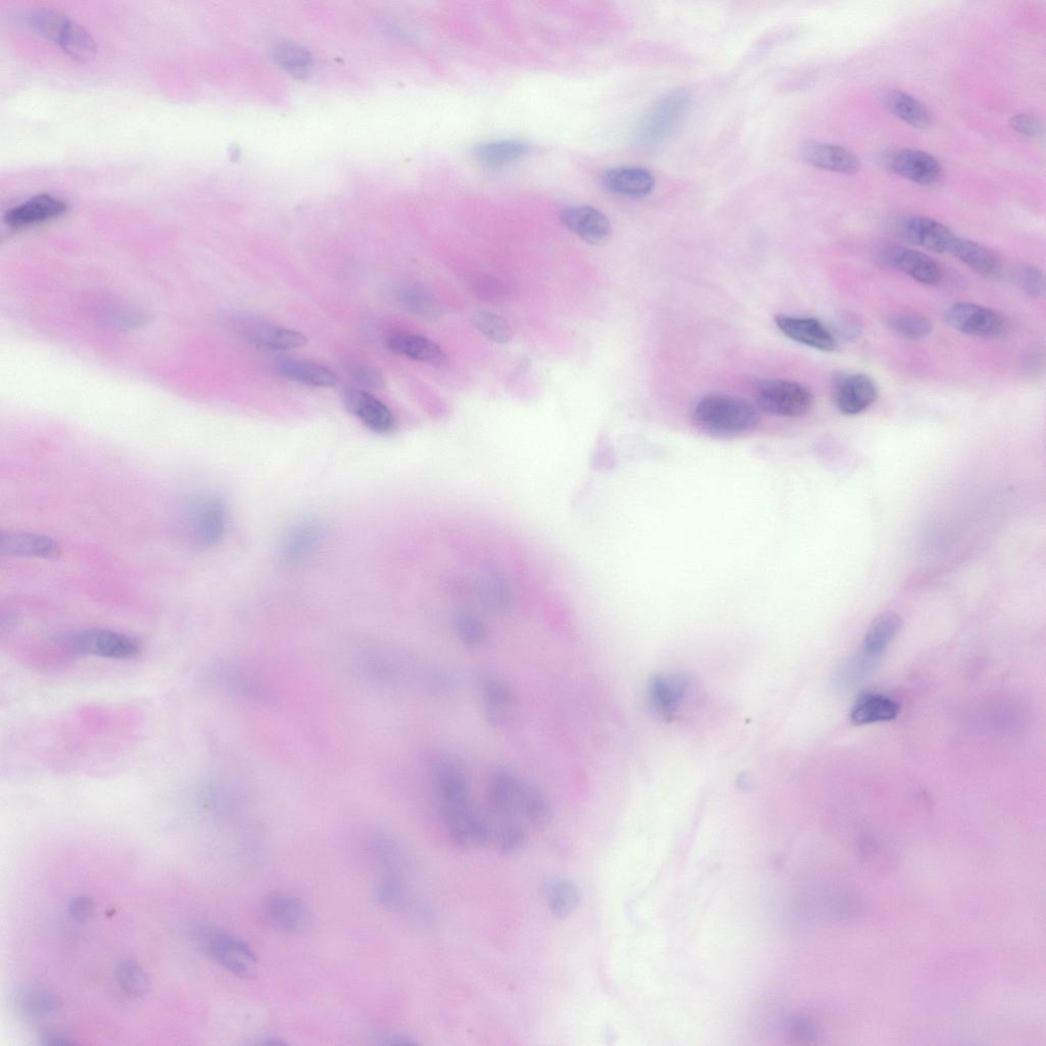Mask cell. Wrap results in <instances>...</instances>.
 Instances as JSON below:
<instances>
[{
	"label": "cell",
	"mask_w": 1046,
	"mask_h": 1046,
	"mask_svg": "<svg viewBox=\"0 0 1046 1046\" xmlns=\"http://www.w3.org/2000/svg\"><path fill=\"white\" fill-rule=\"evenodd\" d=\"M522 780L506 771L498 770L490 781V799L495 812L504 818L520 813Z\"/></svg>",
	"instance_id": "cell-27"
},
{
	"label": "cell",
	"mask_w": 1046,
	"mask_h": 1046,
	"mask_svg": "<svg viewBox=\"0 0 1046 1046\" xmlns=\"http://www.w3.org/2000/svg\"><path fill=\"white\" fill-rule=\"evenodd\" d=\"M889 328L900 338L920 341L928 338L933 331L932 321L922 314L898 313L889 317Z\"/></svg>",
	"instance_id": "cell-38"
},
{
	"label": "cell",
	"mask_w": 1046,
	"mask_h": 1046,
	"mask_svg": "<svg viewBox=\"0 0 1046 1046\" xmlns=\"http://www.w3.org/2000/svg\"><path fill=\"white\" fill-rule=\"evenodd\" d=\"M833 391L838 410L847 416L863 413L875 404L879 397L875 380L863 373L839 376L835 380Z\"/></svg>",
	"instance_id": "cell-10"
},
{
	"label": "cell",
	"mask_w": 1046,
	"mask_h": 1046,
	"mask_svg": "<svg viewBox=\"0 0 1046 1046\" xmlns=\"http://www.w3.org/2000/svg\"><path fill=\"white\" fill-rule=\"evenodd\" d=\"M58 44L69 56L80 61L93 58L97 52L92 36L74 20L70 21Z\"/></svg>",
	"instance_id": "cell-39"
},
{
	"label": "cell",
	"mask_w": 1046,
	"mask_h": 1046,
	"mask_svg": "<svg viewBox=\"0 0 1046 1046\" xmlns=\"http://www.w3.org/2000/svg\"><path fill=\"white\" fill-rule=\"evenodd\" d=\"M265 916L273 928L284 933L306 932L312 924V915L306 903L287 894L270 897L266 902Z\"/></svg>",
	"instance_id": "cell-14"
},
{
	"label": "cell",
	"mask_w": 1046,
	"mask_h": 1046,
	"mask_svg": "<svg viewBox=\"0 0 1046 1046\" xmlns=\"http://www.w3.org/2000/svg\"><path fill=\"white\" fill-rule=\"evenodd\" d=\"M370 851L377 865L389 872L399 871L403 867V853L399 845L388 836L373 837L370 842Z\"/></svg>",
	"instance_id": "cell-41"
},
{
	"label": "cell",
	"mask_w": 1046,
	"mask_h": 1046,
	"mask_svg": "<svg viewBox=\"0 0 1046 1046\" xmlns=\"http://www.w3.org/2000/svg\"><path fill=\"white\" fill-rule=\"evenodd\" d=\"M838 334L846 340H857L862 334L861 325L853 319H844L838 323Z\"/></svg>",
	"instance_id": "cell-54"
},
{
	"label": "cell",
	"mask_w": 1046,
	"mask_h": 1046,
	"mask_svg": "<svg viewBox=\"0 0 1046 1046\" xmlns=\"http://www.w3.org/2000/svg\"><path fill=\"white\" fill-rule=\"evenodd\" d=\"M111 321L115 325L121 328H135L142 324H145L147 318L138 312L133 311H120L110 315Z\"/></svg>",
	"instance_id": "cell-53"
},
{
	"label": "cell",
	"mask_w": 1046,
	"mask_h": 1046,
	"mask_svg": "<svg viewBox=\"0 0 1046 1046\" xmlns=\"http://www.w3.org/2000/svg\"><path fill=\"white\" fill-rule=\"evenodd\" d=\"M1019 282L1024 292L1031 298L1039 299L1045 294V279L1043 272L1035 266H1027L1020 270Z\"/></svg>",
	"instance_id": "cell-50"
},
{
	"label": "cell",
	"mask_w": 1046,
	"mask_h": 1046,
	"mask_svg": "<svg viewBox=\"0 0 1046 1046\" xmlns=\"http://www.w3.org/2000/svg\"><path fill=\"white\" fill-rule=\"evenodd\" d=\"M398 300L404 308L421 316H432L437 312L435 301L420 290L403 289L399 292Z\"/></svg>",
	"instance_id": "cell-47"
},
{
	"label": "cell",
	"mask_w": 1046,
	"mask_h": 1046,
	"mask_svg": "<svg viewBox=\"0 0 1046 1046\" xmlns=\"http://www.w3.org/2000/svg\"><path fill=\"white\" fill-rule=\"evenodd\" d=\"M15 1003L21 1013L35 1018L50 1016L61 1008V1001L57 995L34 986L18 989Z\"/></svg>",
	"instance_id": "cell-31"
},
{
	"label": "cell",
	"mask_w": 1046,
	"mask_h": 1046,
	"mask_svg": "<svg viewBox=\"0 0 1046 1046\" xmlns=\"http://www.w3.org/2000/svg\"><path fill=\"white\" fill-rule=\"evenodd\" d=\"M756 402L764 411L783 417H801L810 412L814 396L803 386L785 379H765L755 389Z\"/></svg>",
	"instance_id": "cell-4"
},
{
	"label": "cell",
	"mask_w": 1046,
	"mask_h": 1046,
	"mask_svg": "<svg viewBox=\"0 0 1046 1046\" xmlns=\"http://www.w3.org/2000/svg\"><path fill=\"white\" fill-rule=\"evenodd\" d=\"M531 152L527 142L501 140L488 142L474 150V158L484 167L500 170L525 158Z\"/></svg>",
	"instance_id": "cell-28"
},
{
	"label": "cell",
	"mask_w": 1046,
	"mask_h": 1046,
	"mask_svg": "<svg viewBox=\"0 0 1046 1046\" xmlns=\"http://www.w3.org/2000/svg\"><path fill=\"white\" fill-rule=\"evenodd\" d=\"M883 259L892 268L925 285L938 284L943 278L940 265L927 254L917 250L894 247L886 251Z\"/></svg>",
	"instance_id": "cell-20"
},
{
	"label": "cell",
	"mask_w": 1046,
	"mask_h": 1046,
	"mask_svg": "<svg viewBox=\"0 0 1046 1046\" xmlns=\"http://www.w3.org/2000/svg\"><path fill=\"white\" fill-rule=\"evenodd\" d=\"M444 818L452 839L460 846H484L489 842V826L473 812L469 802L444 805Z\"/></svg>",
	"instance_id": "cell-13"
},
{
	"label": "cell",
	"mask_w": 1046,
	"mask_h": 1046,
	"mask_svg": "<svg viewBox=\"0 0 1046 1046\" xmlns=\"http://www.w3.org/2000/svg\"><path fill=\"white\" fill-rule=\"evenodd\" d=\"M945 318L950 327L976 338H1000L1007 330V322L1001 314L972 303L953 305L946 311Z\"/></svg>",
	"instance_id": "cell-5"
},
{
	"label": "cell",
	"mask_w": 1046,
	"mask_h": 1046,
	"mask_svg": "<svg viewBox=\"0 0 1046 1046\" xmlns=\"http://www.w3.org/2000/svg\"><path fill=\"white\" fill-rule=\"evenodd\" d=\"M434 783L443 805L469 802V782L462 769L451 760H439L434 766Z\"/></svg>",
	"instance_id": "cell-26"
},
{
	"label": "cell",
	"mask_w": 1046,
	"mask_h": 1046,
	"mask_svg": "<svg viewBox=\"0 0 1046 1046\" xmlns=\"http://www.w3.org/2000/svg\"><path fill=\"white\" fill-rule=\"evenodd\" d=\"M878 657L865 652L852 657L847 661L836 675L835 684L842 688H849L861 682L872 670Z\"/></svg>",
	"instance_id": "cell-44"
},
{
	"label": "cell",
	"mask_w": 1046,
	"mask_h": 1046,
	"mask_svg": "<svg viewBox=\"0 0 1046 1046\" xmlns=\"http://www.w3.org/2000/svg\"><path fill=\"white\" fill-rule=\"evenodd\" d=\"M581 901L579 888L569 881H556L548 888V902L552 914L564 919L574 914Z\"/></svg>",
	"instance_id": "cell-37"
},
{
	"label": "cell",
	"mask_w": 1046,
	"mask_h": 1046,
	"mask_svg": "<svg viewBox=\"0 0 1046 1046\" xmlns=\"http://www.w3.org/2000/svg\"><path fill=\"white\" fill-rule=\"evenodd\" d=\"M206 947L212 958L231 974L248 980L256 977L257 958L242 940L226 934H211L206 937Z\"/></svg>",
	"instance_id": "cell-7"
},
{
	"label": "cell",
	"mask_w": 1046,
	"mask_h": 1046,
	"mask_svg": "<svg viewBox=\"0 0 1046 1046\" xmlns=\"http://www.w3.org/2000/svg\"><path fill=\"white\" fill-rule=\"evenodd\" d=\"M319 530L311 523H302L292 529L283 542V553L291 561L308 557L319 542Z\"/></svg>",
	"instance_id": "cell-36"
},
{
	"label": "cell",
	"mask_w": 1046,
	"mask_h": 1046,
	"mask_svg": "<svg viewBox=\"0 0 1046 1046\" xmlns=\"http://www.w3.org/2000/svg\"><path fill=\"white\" fill-rule=\"evenodd\" d=\"M70 20L65 14L47 8L34 10L29 16L31 26L41 36L57 44Z\"/></svg>",
	"instance_id": "cell-40"
},
{
	"label": "cell",
	"mask_w": 1046,
	"mask_h": 1046,
	"mask_svg": "<svg viewBox=\"0 0 1046 1046\" xmlns=\"http://www.w3.org/2000/svg\"><path fill=\"white\" fill-rule=\"evenodd\" d=\"M375 897L379 906L389 910H396L404 906L406 890L403 883L391 875L377 884Z\"/></svg>",
	"instance_id": "cell-45"
},
{
	"label": "cell",
	"mask_w": 1046,
	"mask_h": 1046,
	"mask_svg": "<svg viewBox=\"0 0 1046 1046\" xmlns=\"http://www.w3.org/2000/svg\"><path fill=\"white\" fill-rule=\"evenodd\" d=\"M477 685L488 723L501 730L514 728L519 722V710L510 686L493 675L479 676Z\"/></svg>",
	"instance_id": "cell-6"
},
{
	"label": "cell",
	"mask_w": 1046,
	"mask_h": 1046,
	"mask_svg": "<svg viewBox=\"0 0 1046 1046\" xmlns=\"http://www.w3.org/2000/svg\"><path fill=\"white\" fill-rule=\"evenodd\" d=\"M901 628V618L894 612L879 615L868 630L864 640L866 653L879 657L889 646Z\"/></svg>",
	"instance_id": "cell-34"
},
{
	"label": "cell",
	"mask_w": 1046,
	"mask_h": 1046,
	"mask_svg": "<svg viewBox=\"0 0 1046 1046\" xmlns=\"http://www.w3.org/2000/svg\"><path fill=\"white\" fill-rule=\"evenodd\" d=\"M46 1044H68L69 1041L59 1034H47L43 1037Z\"/></svg>",
	"instance_id": "cell-55"
},
{
	"label": "cell",
	"mask_w": 1046,
	"mask_h": 1046,
	"mask_svg": "<svg viewBox=\"0 0 1046 1046\" xmlns=\"http://www.w3.org/2000/svg\"><path fill=\"white\" fill-rule=\"evenodd\" d=\"M348 373L362 387L379 390L386 386V379L383 374L370 365L363 363L350 364Z\"/></svg>",
	"instance_id": "cell-49"
},
{
	"label": "cell",
	"mask_w": 1046,
	"mask_h": 1046,
	"mask_svg": "<svg viewBox=\"0 0 1046 1046\" xmlns=\"http://www.w3.org/2000/svg\"><path fill=\"white\" fill-rule=\"evenodd\" d=\"M188 521L198 544L204 548L213 547L222 540L226 531L225 506L217 498L200 499L190 508Z\"/></svg>",
	"instance_id": "cell-11"
},
{
	"label": "cell",
	"mask_w": 1046,
	"mask_h": 1046,
	"mask_svg": "<svg viewBox=\"0 0 1046 1046\" xmlns=\"http://www.w3.org/2000/svg\"><path fill=\"white\" fill-rule=\"evenodd\" d=\"M276 370L282 377L308 387L334 388L339 383L334 371L308 360H281L276 364Z\"/></svg>",
	"instance_id": "cell-25"
},
{
	"label": "cell",
	"mask_w": 1046,
	"mask_h": 1046,
	"mask_svg": "<svg viewBox=\"0 0 1046 1046\" xmlns=\"http://www.w3.org/2000/svg\"><path fill=\"white\" fill-rule=\"evenodd\" d=\"M885 103L895 117L915 128L926 129L931 124V117L927 109L909 93L889 92L886 95Z\"/></svg>",
	"instance_id": "cell-33"
},
{
	"label": "cell",
	"mask_w": 1046,
	"mask_h": 1046,
	"mask_svg": "<svg viewBox=\"0 0 1046 1046\" xmlns=\"http://www.w3.org/2000/svg\"><path fill=\"white\" fill-rule=\"evenodd\" d=\"M528 838L519 827L507 825L498 834L497 845L505 855H514L526 848Z\"/></svg>",
	"instance_id": "cell-48"
},
{
	"label": "cell",
	"mask_w": 1046,
	"mask_h": 1046,
	"mask_svg": "<svg viewBox=\"0 0 1046 1046\" xmlns=\"http://www.w3.org/2000/svg\"><path fill=\"white\" fill-rule=\"evenodd\" d=\"M520 813L536 828L543 829L553 819L552 806L544 792L535 784L522 781Z\"/></svg>",
	"instance_id": "cell-32"
},
{
	"label": "cell",
	"mask_w": 1046,
	"mask_h": 1046,
	"mask_svg": "<svg viewBox=\"0 0 1046 1046\" xmlns=\"http://www.w3.org/2000/svg\"><path fill=\"white\" fill-rule=\"evenodd\" d=\"M900 705L893 699L868 694L861 697L851 710V721L855 725H870L889 722L899 715Z\"/></svg>",
	"instance_id": "cell-30"
},
{
	"label": "cell",
	"mask_w": 1046,
	"mask_h": 1046,
	"mask_svg": "<svg viewBox=\"0 0 1046 1046\" xmlns=\"http://www.w3.org/2000/svg\"><path fill=\"white\" fill-rule=\"evenodd\" d=\"M887 165L896 174L917 184L931 186L942 177V167L932 155L912 149L899 150L889 156Z\"/></svg>",
	"instance_id": "cell-17"
},
{
	"label": "cell",
	"mask_w": 1046,
	"mask_h": 1046,
	"mask_svg": "<svg viewBox=\"0 0 1046 1046\" xmlns=\"http://www.w3.org/2000/svg\"><path fill=\"white\" fill-rule=\"evenodd\" d=\"M237 332L251 345L271 351H290L306 345L307 338L301 332L280 326L240 322Z\"/></svg>",
	"instance_id": "cell-16"
},
{
	"label": "cell",
	"mask_w": 1046,
	"mask_h": 1046,
	"mask_svg": "<svg viewBox=\"0 0 1046 1046\" xmlns=\"http://www.w3.org/2000/svg\"><path fill=\"white\" fill-rule=\"evenodd\" d=\"M94 911V905L91 898L80 895L73 898L70 902L69 912L73 919L77 922L84 923L91 918Z\"/></svg>",
	"instance_id": "cell-51"
},
{
	"label": "cell",
	"mask_w": 1046,
	"mask_h": 1046,
	"mask_svg": "<svg viewBox=\"0 0 1046 1046\" xmlns=\"http://www.w3.org/2000/svg\"><path fill=\"white\" fill-rule=\"evenodd\" d=\"M57 642L67 652L108 659H132L141 652V646L134 638L104 629L80 631Z\"/></svg>",
	"instance_id": "cell-2"
},
{
	"label": "cell",
	"mask_w": 1046,
	"mask_h": 1046,
	"mask_svg": "<svg viewBox=\"0 0 1046 1046\" xmlns=\"http://www.w3.org/2000/svg\"><path fill=\"white\" fill-rule=\"evenodd\" d=\"M1012 128L1027 137H1037L1042 131L1041 124L1028 115H1018L1011 120Z\"/></svg>",
	"instance_id": "cell-52"
},
{
	"label": "cell",
	"mask_w": 1046,
	"mask_h": 1046,
	"mask_svg": "<svg viewBox=\"0 0 1046 1046\" xmlns=\"http://www.w3.org/2000/svg\"><path fill=\"white\" fill-rule=\"evenodd\" d=\"M691 106L690 95L673 91L658 100L643 117L638 135L644 145L655 146L671 137L684 122Z\"/></svg>",
	"instance_id": "cell-3"
},
{
	"label": "cell",
	"mask_w": 1046,
	"mask_h": 1046,
	"mask_svg": "<svg viewBox=\"0 0 1046 1046\" xmlns=\"http://www.w3.org/2000/svg\"><path fill=\"white\" fill-rule=\"evenodd\" d=\"M602 184L611 194L642 199L653 192L655 177L645 168L618 167L603 174Z\"/></svg>",
	"instance_id": "cell-21"
},
{
	"label": "cell",
	"mask_w": 1046,
	"mask_h": 1046,
	"mask_svg": "<svg viewBox=\"0 0 1046 1046\" xmlns=\"http://www.w3.org/2000/svg\"><path fill=\"white\" fill-rule=\"evenodd\" d=\"M949 254L983 277H996L1002 271V263L992 251L959 236Z\"/></svg>",
	"instance_id": "cell-29"
},
{
	"label": "cell",
	"mask_w": 1046,
	"mask_h": 1046,
	"mask_svg": "<svg viewBox=\"0 0 1046 1046\" xmlns=\"http://www.w3.org/2000/svg\"><path fill=\"white\" fill-rule=\"evenodd\" d=\"M117 979L121 988L133 997L145 996L151 989V981L146 971L130 961L118 966Z\"/></svg>",
	"instance_id": "cell-43"
},
{
	"label": "cell",
	"mask_w": 1046,
	"mask_h": 1046,
	"mask_svg": "<svg viewBox=\"0 0 1046 1046\" xmlns=\"http://www.w3.org/2000/svg\"><path fill=\"white\" fill-rule=\"evenodd\" d=\"M694 420L701 430L721 437H733L752 431L759 424L758 411L743 399L713 394L701 399L694 410Z\"/></svg>",
	"instance_id": "cell-1"
},
{
	"label": "cell",
	"mask_w": 1046,
	"mask_h": 1046,
	"mask_svg": "<svg viewBox=\"0 0 1046 1046\" xmlns=\"http://www.w3.org/2000/svg\"><path fill=\"white\" fill-rule=\"evenodd\" d=\"M346 409L359 419L369 431L382 436L395 432L397 420L392 410L369 393L347 389L343 394Z\"/></svg>",
	"instance_id": "cell-9"
},
{
	"label": "cell",
	"mask_w": 1046,
	"mask_h": 1046,
	"mask_svg": "<svg viewBox=\"0 0 1046 1046\" xmlns=\"http://www.w3.org/2000/svg\"><path fill=\"white\" fill-rule=\"evenodd\" d=\"M472 322L489 340L506 344L513 338V330L503 317L487 311L474 313Z\"/></svg>",
	"instance_id": "cell-42"
},
{
	"label": "cell",
	"mask_w": 1046,
	"mask_h": 1046,
	"mask_svg": "<svg viewBox=\"0 0 1046 1046\" xmlns=\"http://www.w3.org/2000/svg\"><path fill=\"white\" fill-rule=\"evenodd\" d=\"M690 685V679L685 675L653 677L646 691L650 710L661 719L673 718L685 701Z\"/></svg>",
	"instance_id": "cell-12"
},
{
	"label": "cell",
	"mask_w": 1046,
	"mask_h": 1046,
	"mask_svg": "<svg viewBox=\"0 0 1046 1046\" xmlns=\"http://www.w3.org/2000/svg\"><path fill=\"white\" fill-rule=\"evenodd\" d=\"M274 61L284 70L302 76L312 67V56L300 44L292 41H279L272 46Z\"/></svg>",
	"instance_id": "cell-35"
},
{
	"label": "cell",
	"mask_w": 1046,
	"mask_h": 1046,
	"mask_svg": "<svg viewBox=\"0 0 1046 1046\" xmlns=\"http://www.w3.org/2000/svg\"><path fill=\"white\" fill-rule=\"evenodd\" d=\"M800 154L808 164L835 173L851 175L861 169V161L857 155L825 142L806 141L800 147Z\"/></svg>",
	"instance_id": "cell-19"
},
{
	"label": "cell",
	"mask_w": 1046,
	"mask_h": 1046,
	"mask_svg": "<svg viewBox=\"0 0 1046 1046\" xmlns=\"http://www.w3.org/2000/svg\"><path fill=\"white\" fill-rule=\"evenodd\" d=\"M775 321L782 334L796 343L827 353L837 347L833 331L816 318L778 315Z\"/></svg>",
	"instance_id": "cell-15"
},
{
	"label": "cell",
	"mask_w": 1046,
	"mask_h": 1046,
	"mask_svg": "<svg viewBox=\"0 0 1046 1046\" xmlns=\"http://www.w3.org/2000/svg\"><path fill=\"white\" fill-rule=\"evenodd\" d=\"M899 231L911 244L937 254H949L958 237L946 225L923 216L903 218Z\"/></svg>",
	"instance_id": "cell-8"
},
{
	"label": "cell",
	"mask_w": 1046,
	"mask_h": 1046,
	"mask_svg": "<svg viewBox=\"0 0 1046 1046\" xmlns=\"http://www.w3.org/2000/svg\"><path fill=\"white\" fill-rule=\"evenodd\" d=\"M387 344L394 354L411 360L435 366H444L448 362L447 355L438 344L409 332H395L388 338Z\"/></svg>",
	"instance_id": "cell-24"
},
{
	"label": "cell",
	"mask_w": 1046,
	"mask_h": 1046,
	"mask_svg": "<svg viewBox=\"0 0 1046 1046\" xmlns=\"http://www.w3.org/2000/svg\"><path fill=\"white\" fill-rule=\"evenodd\" d=\"M0 551L11 557L54 558L60 555L61 546L49 537L27 532H3L0 536Z\"/></svg>",
	"instance_id": "cell-22"
},
{
	"label": "cell",
	"mask_w": 1046,
	"mask_h": 1046,
	"mask_svg": "<svg viewBox=\"0 0 1046 1046\" xmlns=\"http://www.w3.org/2000/svg\"><path fill=\"white\" fill-rule=\"evenodd\" d=\"M67 208V204L51 195H38L9 210L4 220L12 228H24L57 218Z\"/></svg>",
	"instance_id": "cell-23"
},
{
	"label": "cell",
	"mask_w": 1046,
	"mask_h": 1046,
	"mask_svg": "<svg viewBox=\"0 0 1046 1046\" xmlns=\"http://www.w3.org/2000/svg\"><path fill=\"white\" fill-rule=\"evenodd\" d=\"M456 633L461 642L468 647L481 646L487 639V629L479 618L462 614L455 623Z\"/></svg>",
	"instance_id": "cell-46"
},
{
	"label": "cell",
	"mask_w": 1046,
	"mask_h": 1046,
	"mask_svg": "<svg viewBox=\"0 0 1046 1046\" xmlns=\"http://www.w3.org/2000/svg\"><path fill=\"white\" fill-rule=\"evenodd\" d=\"M562 223L580 239L593 246H602L610 239L611 224L599 210L590 206H573L561 212Z\"/></svg>",
	"instance_id": "cell-18"
}]
</instances>
